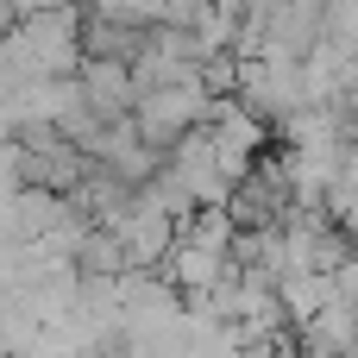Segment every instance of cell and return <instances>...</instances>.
<instances>
[{"label": "cell", "mask_w": 358, "mask_h": 358, "mask_svg": "<svg viewBox=\"0 0 358 358\" xmlns=\"http://www.w3.org/2000/svg\"><path fill=\"white\" fill-rule=\"evenodd\" d=\"M208 88H201V69L195 76H170V82H151V88H138V101H132V126H138V138L145 145H170V138H182L189 126H201L208 120Z\"/></svg>", "instance_id": "6da1fadb"}, {"label": "cell", "mask_w": 358, "mask_h": 358, "mask_svg": "<svg viewBox=\"0 0 358 358\" xmlns=\"http://www.w3.org/2000/svg\"><path fill=\"white\" fill-rule=\"evenodd\" d=\"M113 233H120V245H126V264H132V271H157V264H164V252L176 245V220H170V208H157L145 189H132V201L120 208Z\"/></svg>", "instance_id": "7a4b0ae2"}, {"label": "cell", "mask_w": 358, "mask_h": 358, "mask_svg": "<svg viewBox=\"0 0 358 358\" xmlns=\"http://www.w3.org/2000/svg\"><path fill=\"white\" fill-rule=\"evenodd\" d=\"M76 82H82V101L94 107V120H120L138 101V82H132V63L126 57H82L76 63Z\"/></svg>", "instance_id": "3957f363"}, {"label": "cell", "mask_w": 358, "mask_h": 358, "mask_svg": "<svg viewBox=\"0 0 358 358\" xmlns=\"http://www.w3.org/2000/svg\"><path fill=\"white\" fill-rule=\"evenodd\" d=\"M82 277H120V271H132L126 264V245H120V233L113 227H82V239H76V258H69Z\"/></svg>", "instance_id": "277c9868"}, {"label": "cell", "mask_w": 358, "mask_h": 358, "mask_svg": "<svg viewBox=\"0 0 358 358\" xmlns=\"http://www.w3.org/2000/svg\"><path fill=\"white\" fill-rule=\"evenodd\" d=\"M327 296H334V277H321V271H283L277 277V302H283V321L289 327H302Z\"/></svg>", "instance_id": "5b68a950"}, {"label": "cell", "mask_w": 358, "mask_h": 358, "mask_svg": "<svg viewBox=\"0 0 358 358\" xmlns=\"http://www.w3.org/2000/svg\"><path fill=\"white\" fill-rule=\"evenodd\" d=\"M334 296H340L346 308H358V245L340 258V271H334Z\"/></svg>", "instance_id": "8992f818"}, {"label": "cell", "mask_w": 358, "mask_h": 358, "mask_svg": "<svg viewBox=\"0 0 358 358\" xmlns=\"http://www.w3.org/2000/svg\"><path fill=\"white\" fill-rule=\"evenodd\" d=\"M50 6H69V0H13V13H19V19H31V13H50Z\"/></svg>", "instance_id": "52a82bcc"}]
</instances>
